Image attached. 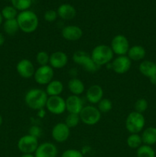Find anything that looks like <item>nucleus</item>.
<instances>
[{
    "label": "nucleus",
    "mask_w": 156,
    "mask_h": 157,
    "mask_svg": "<svg viewBox=\"0 0 156 157\" xmlns=\"http://www.w3.org/2000/svg\"><path fill=\"white\" fill-rule=\"evenodd\" d=\"M48 96L45 90L41 88H32L27 91L24 96L25 104L33 110L45 108Z\"/></svg>",
    "instance_id": "f257e3e1"
},
{
    "label": "nucleus",
    "mask_w": 156,
    "mask_h": 157,
    "mask_svg": "<svg viewBox=\"0 0 156 157\" xmlns=\"http://www.w3.org/2000/svg\"><path fill=\"white\" fill-rule=\"evenodd\" d=\"M16 19L20 30L26 34L35 32L39 24L38 15L31 10L23 11L18 13Z\"/></svg>",
    "instance_id": "f03ea898"
},
{
    "label": "nucleus",
    "mask_w": 156,
    "mask_h": 157,
    "mask_svg": "<svg viewBox=\"0 0 156 157\" xmlns=\"http://www.w3.org/2000/svg\"><path fill=\"white\" fill-rule=\"evenodd\" d=\"M92 59L99 67L112 62L114 58V53L110 46L106 44H99L94 47L90 54Z\"/></svg>",
    "instance_id": "7ed1b4c3"
},
{
    "label": "nucleus",
    "mask_w": 156,
    "mask_h": 157,
    "mask_svg": "<svg viewBox=\"0 0 156 157\" xmlns=\"http://www.w3.org/2000/svg\"><path fill=\"white\" fill-rule=\"evenodd\" d=\"M125 128L129 133H139L144 130L145 118L143 113L132 111L127 116L125 122Z\"/></svg>",
    "instance_id": "20e7f679"
},
{
    "label": "nucleus",
    "mask_w": 156,
    "mask_h": 157,
    "mask_svg": "<svg viewBox=\"0 0 156 157\" xmlns=\"http://www.w3.org/2000/svg\"><path fill=\"white\" fill-rule=\"evenodd\" d=\"M73 61L75 64L81 66L86 71L89 73H95L99 69V67L96 65L92 59L90 54L84 51H76L73 53Z\"/></svg>",
    "instance_id": "39448f33"
},
{
    "label": "nucleus",
    "mask_w": 156,
    "mask_h": 157,
    "mask_svg": "<svg viewBox=\"0 0 156 157\" xmlns=\"http://www.w3.org/2000/svg\"><path fill=\"white\" fill-rule=\"evenodd\" d=\"M79 115L80 122L83 124L87 126H94L99 122L102 113L98 110L97 107L90 104L84 106Z\"/></svg>",
    "instance_id": "423d86ee"
},
{
    "label": "nucleus",
    "mask_w": 156,
    "mask_h": 157,
    "mask_svg": "<svg viewBox=\"0 0 156 157\" xmlns=\"http://www.w3.org/2000/svg\"><path fill=\"white\" fill-rule=\"evenodd\" d=\"M110 48L116 56L126 55L130 48L129 41L124 35H116L112 39Z\"/></svg>",
    "instance_id": "0eeeda50"
},
{
    "label": "nucleus",
    "mask_w": 156,
    "mask_h": 157,
    "mask_svg": "<svg viewBox=\"0 0 156 157\" xmlns=\"http://www.w3.org/2000/svg\"><path fill=\"white\" fill-rule=\"evenodd\" d=\"M54 70L49 64L44 66H39L35 70L34 75L35 81L39 85H47L54 79Z\"/></svg>",
    "instance_id": "6e6552de"
},
{
    "label": "nucleus",
    "mask_w": 156,
    "mask_h": 157,
    "mask_svg": "<svg viewBox=\"0 0 156 157\" xmlns=\"http://www.w3.org/2000/svg\"><path fill=\"white\" fill-rule=\"evenodd\" d=\"M38 145L39 144H38V138L31 136L28 133L20 137L17 144L18 149L21 153H22V154L24 153L33 154L36 151Z\"/></svg>",
    "instance_id": "1a4fd4ad"
},
{
    "label": "nucleus",
    "mask_w": 156,
    "mask_h": 157,
    "mask_svg": "<svg viewBox=\"0 0 156 157\" xmlns=\"http://www.w3.org/2000/svg\"><path fill=\"white\" fill-rule=\"evenodd\" d=\"M132 61L129 59L127 55L117 56L113 58L111 63L107 64V67L110 66V68L117 75H124L130 70Z\"/></svg>",
    "instance_id": "9d476101"
},
{
    "label": "nucleus",
    "mask_w": 156,
    "mask_h": 157,
    "mask_svg": "<svg viewBox=\"0 0 156 157\" xmlns=\"http://www.w3.org/2000/svg\"><path fill=\"white\" fill-rule=\"evenodd\" d=\"M45 109L47 111L54 115L63 114L66 111L65 99L61 96L48 97Z\"/></svg>",
    "instance_id": "9b49d317"
},
{
    "label": "nucleus",
    "mask_w": 156,
    "mask_h": 157,
    "mask_svg": "<svg viewBox=\"0 0 156 157\" xmlns=\"http://www.w3.org/2000/svg\"><path fill=\"white\" fill-rule=\"evenodd\" d=\"M70 129L66 125L65 123H58L51 130V137L55 142L62 144L66 142L70 137Z\"/></svg>",
    "instance_id": "f8f14e48"
},
{
    "label": "nucleus",
    "mask_w": 156,
    "mask_h": 157,
    "mask_svg": "<svg viewBox=\"0 0 156 157\" xmlns=\"http://www.w3.org/2000/svg\"><path fill=\"white\" fill-rule=\"evenodd\" d=\"M35 67L34 64L27 58L20 60L16 64V71L18 75L21 78L24 79H29V78L34 77L35 72Z\"/></svg>",
    "instance_id": "ddd939ff"
},
{
    "label": "nucleus",
    "mask_w": 156,
    "mask_h": 157,
    "mask_svg": "<svg viewBox=\"0 0 156 157\" xmlns=\"http://www.w3.org/2000/svg\"><path fill=\"white\" fill-rule=\"evenodd\" d=\"M66 110L68 113H76L80 114V111L84 107V103L82 98L77 95H70L65 100Z\"/></svg>",
    "instance_id": "4468645a"
},
{
    "label": "nucleus",
    "mask_w": 156,
    "mask_h": 157,
    "mask_svg": "<svg viewBox=\"0 0 156 157\" xmlns=\"http://www.w3.org/2000/svg\"><path fill=\"white\" fill-rule=\"evenodd\" d=\"M68 63V56L61 51H57L50 55L49 65L54 69H62L66 67Z\"/></svg>",
    "instance_id": "2eb2a0df"
},
{
    "label": "nucleus",
    "mask_w": 156,
    "mask_h": 157,
    "mask_svg": "<svg viewBox=\"0 0 156 157\" xmlns=\"http://www.w3.org/2000/svg\"><path fill=\"white\" fill-rule=\"evenodd\" d=\"M58 148L53 143L44 142L39 144L35 153V157H57Z\"/></svg>",
    "instance_id": "dca6fc26"
},
{
    "label": "nucleus",
    "mask_w": 156,
    "mask_h": 157,
    "mask_svg": "<svg viewBox=\"0 0 156 157\" xmlns=\"http://www.w3.org/2000/svg\"><path fill=\"white\" fill-rule=\"evenodd\" d=\"M103 89L99 84H93L86 91V98L92 105L97 104L103 98Z\"/></svg>",
    "instance_id": "f3484780"
},
{
    "label": "nucleus",
    "mask_w": 156,
    "mask_h": 157,
    "mask_svg": "<svg viewBox=\"0 0 156 157\" xmlns=\"http://www.w3.org/2000/svg\"><path fill=\"white\" fill-rule=\"evenodd\" d=\"M61 35L65 40L69 41H76L83 36V30L77 25H67L63 28Z\"/></svg>",
    "instance_id": "a211bd4d"
},
{
    "label": "nucleus",
    "mask_w": 156,
    "mask_h": 157,
    "mask_svg": "<svg viewBox=\"0 0 156 157\" xmlns=\"http://www.w3.org/2000/svg\"><path fill=\"white\" fill-rule=\"evenodd\" d=\"M139 71L143 76L150 79L156 75V63L149 60H144L139 64Z\"/></svg>",
    "instance_id": "6ab92c4d"
},
{
    "label": "nucleus",
    "mask_w": 156,
    "mask_h": 157,
    "mask_svg": "<svg viewBox=\"0 0 156 157\" xmlns=\"http://www.w3.org/2000/svg\"><path fill=\"white\" fill-rule=\"evenodd\" d=\"M64 89V84L59 80L53 79L46 85L45 92L48 97L61 96Z\"/></svg>",
    "instance_id": "aec40b11"
},
{
    "label": "nucleus",
    "mask_w": 156,
    "mask_h": 157,
    "mask_svg": "<svg viewBox=\"0 0 156 157\" xmlns=\"http://www.w3.org/2000/svg\"><path fill=\"white\" fill-rule=\"evenodd\" d=\"M58 15L63 20H72L76 15V11L70 4H62L58 8Z\"/></svg>",
    "instance_id": "412c9836"
},
{
    "label": "nucleus",
    "mask_w": 156,
    "mask_h": 157,
    "mask_svg": "<svg viewBox=\"0 0 156 157\" xmlns=\"http://www.w3.org/2000/svg\"><path fill=\"white\" fill-rule=\"evenodd\" d=\"M67 88L71 94L80 96L85 91V84L78 78H71L67 83Z\"/></svg>",
    "instance_id": "4be33fe9"
},
{
    "label": "nucleus",
    "mask_w": 156,
    "mask_h": 157,
    "mask_svg": "<svg viewBox=\"0 0 156 157\" xmlns=\"http://www.w3.org/2000/svg\"><path fill=\"white\" fill-rule=\"evenodd\" d=\"M126 55L132 61H140L145 58L146 55V51L143 46L136 44L129 48Z\"/></svg>",
    "instance_id": "5701e85b"
},
{
    "label": "nucleus",
    "mask_w": 156,
    "mask_h": 157,
    "mask_svg": "<svg viewBox=\"0 0 156 157\" xmlns=\"http://www.w3.org/2000/svg\"><path fill=\"white\" fill-rule=\"evenodd\" d=\"M142 136L143 144L152 146L156 144V127H149L142 130Z\"/></svg>",
    "instance_id": "b1692460"
},
{
    "label": "nucleus",
    "mask_w": 156,
    "mask_h": 157,
    "mask_svg": "<svg viewBox=\"0 0 156 157\" xmlns=\"http://www.w3.org/2000/svg\"><path fill=\"white\" fill-rule=\"evenodd\" d=\"M3 29L5 32L9 35H14L20 30L18 21L16 18L15 19L6 20L3 24Z\"/></svg>",
    "instance_id": "393cba45"
},
{
    "label": "nucleus",
    "mask_w": 156,
    "mask_h": 157,
    "mask_svg": "<svg viewBox=\"0 0 156 157\" xmlns=\"http://www.w3.org/2000/svg\"><path fill=\"white\" fill-rule=\"evenodd\" d=\"M126 144L130 149L137 150L143 144V143H142V136L139 133H130L126 139Z\"/></svg>",
    "instance_id": "a878e982"
},
{
    "label": "nucleus",
    "mask_w": 156,
    "mask_h": 157,
    "mask_svg": "<svg viewBox=\"0 0 156 157\" xmlns=\"http://www.w3.org/2000/svg\"><path fill=\"white\" fill-rule=\"evenodd\" d=\"M137 157H155V151L151 146L142 144L136 150Z\"/></svg>",
    "instance_id": "bb28decb"
},
{
    "label": "nucleus",
    "mask_w": 156,
    "mask_h": 157,
    "mask_svg": "<svg viewBox=\"0 0 156 157\" xmlns=\"http://www.w3.org/2000/svg\"><path fill=\"white\" fill-rule=\"evenodd\" d=\"M1 14L2 18L6 20L15 19L18 16V10L15 9L12 6H7L3 8Z\"/></svg>",
    "instance_id": "cd10ccee"
},
{
    "label": "nucleus",
    "mask_w": 156,
    "mask_h": 157,
    "mask_svg": "<svg viewBox=\"0 0 156 157\" xmlns=\"http://www.w3.org/2000/svg\"><path fill=\"white\" fill-rule=\"evenodd\" d=\"M12 6L18 11L28 10L32 6V0H11Z\"/></svg>",
    "instance_id": "c85d7f7f"
},
{
    "label": "nucleus",
    "mask_w": 156,
    "mask_h": 157,
    "mask_svg": "<svg viewBox=\"0 0 156 157\" xmlns=\"http://www.w3.org/2000/svg\"><path fill=\"white\" fill-rule=\"evenodd\" d=\"M80 115L76 114V113H68L67 116L66 117L65 121H64L66 125L70 129L76 127L80 124Z\"/></svg>",
    "instance_id": "c756f323"
},
{
    "label": "nucleus",
    "mask_w": 156,
    "mask_h": 157,
    "mask_svg": "<svg viewBox=\"0 0 156 157\" xmlns=\"http://www.w3.org/2000/svg\"><path fill=\"white\" fill-rule=\"evenodd\" d=\"M98 110L101 113H109L113 109V102L108 98H102L97 104Z\"/></svg>",
    "instance_id": "7c9ffc66"
},
{
    "label": "nucleus",
    "mask_w": 156,
    "mask_h": 157,
    "mask_svg": "<svg viewBox=\"0 0 156 157\" xmlns=\"http://www.w3.org/2000/svg\"><path fill=\"white\" fill-rule=\"evenodd\" d=\"M37 63L39 66H44L49 64V60H50V55L45 51H40L37 53L35 57Z\"/></svg>",
    "instance_id": "2f4dec72"
},
{
    "label": "nucleus",
    "mask_w": 156,
    "mask_h": 157,
    "mask_svg": "<svg viewBox=\"0 0 156 157\" xmlns=\"http://www.w3.org/2000/svg\"><path fill=\"white\" fill-rule=\"evenodd\" d=\"M148 107V103L147 100L145 98H139L136 101L134 104L135 111L139 112L140 113H143L144 112L146 111Z\"/></svg>",
    "instance_id": "473e14b6"
},
{
    "label": "nucleus",
    "mask_w": 156,
    "mask_h": 157,
    "mask_svg": "<svg viewBox=\"0 0 156 157\" xmlns=\"http://www.w3.org/2000/svg\"><path fill=\"white\" fill-rule=\"evenodd\" d=\"M61 157H84V154L80 150L76 149H68L64 150L61 154Z\"/></svg>",
    "instance_id": "72a5a7b5"
},
{
    "label": "nucleus",
    "mask_w": 156,
    "mask_h": 157,
    "mask_svg": "<svg viewBox=\"0 0 156 157\" xmlns=\"http://www.w3.org/2000/svg\"><path fill=\"white\" fill-rule=\"evenodd\" d=\"M58 16V15L56 11L50 9V10L46 11L44 15V18L47 22H53L57 19Z\"/></svg>",
    "instance_id": "f704fd0d"
},
{
    "label": "nucleus",
    "mask_w": 156,
    "mask_h": 157,
    "mask_svg": "<svg viewBox=\"0 0 156 157\" xmlns=\"http://www.w3.org/2000/svg\"><path fill=\"white\" fill-rule=\"evenodd\" d=\"M41 133H42V130H41V127L37 125L32 126L28 130V134L31 135V136H35L38 139L41 135Z\"/></svg>",
    "instance_id": "c9c22d12"
},
{
    "label": "nucleus",
    "mask_w": 156,
    "mask_h": 157,
    "mask_svg": "<svg viewBox=\"0 0 156 157\" xmlns=\"http://www.w3.org/2000/svg\"><path fill=\"white\" fill-rule=\"evenodd\" d=\"M46 113H47V110H46L44 108H42V109H41V110H38V117L41 118V119H42V118H44V117H45Z\"/></svg>",
    "instance_id": "e433bc0d"
},
{
    "label": "nucleus",
    "mask_w": 156,
    "mask_h": 157,
    "mask_svg": "<svg viewBox=\"0 0 156 157\" xmlns=\"http://www.w3.org/2000/svg\"><path fill=\"white\" fill-rule=\"evenodd\" d=\"M5 40L6 39H5V37L3 35V34L0 32V46L3 45V44L5 43Z\"/></svg>",
    "instance_id": "4c0bfd02"
},
{
    "label": "nucleus",
    "mask_w": 156,
    "mask_h": 157,
    "mask_svg": "<svg viewBox=\"0 0 156 157\" xmlns=\"http://www.w3.org/2000/svg\"><path fill=\"white\" fill-rule=\"evenodd\" d=\"M150 81H151V83L152 84H154V85H156V75H155V76L152 77L151 78H150Z\"/></svg>",
    "instance_id": "58836bf2"
},
{
    "label": "nucleus",
    "mask_w": 156,
    "mask_h": 157,
    "mask_svg": "<svg viewBox=\"0 0 156 157\" xmlns=\"http://www.w3.org/2000/svg\"><path fill=\"white\" fill-rule=\"evenodd\" d=\"M21 157H35V155L32 154V153H24L21 155Z\"/></svg>",
    "instance_id": "ea45409f"
},
{
    "label": "nucleus",
    "mask_w": 156,
    "mask_h": 157,
    "mask_svg": "<svg viewBox=\"0 0 156 157\" xmlns=\"http://www.w3.org/2000/svg\"><path fill=\"white\" fill-rule=\"evenodd\" d=\"M2 121H3L2 117V115L0 114V127H1L2 124Z\"/></svg>",
    "instance_id": "a19ab883"
},
{
    "label": "nucleus",
    "mask_w": 156,
    "mask_h": 157,
    "mask_svg": "<svg viewBox=\"0 0 156 157\" xmlns=\"http://www.w3.org/2000/svg\"><path fill=\"white\" fill-rule=\"evenodd\" d=\"M2 14L1 12H0V25H2Z\"/></svg>",
    "instance_id": "79ce46f5"
},
{
    "label": "nucleus",
    "mask_w": 156,
    "mask_h": 157,
    "mask_svg": "<svg viewBox=\"0 0 156 157\" xmlns=\"http://www.w3.org/2000/svg\"><path fill=\"white\" fill-rule=\"evenodd\" d=\"M155 63H156V62H155Z\"/></svg>",
    "instance_id": "37998d69"
}]
</instances>
